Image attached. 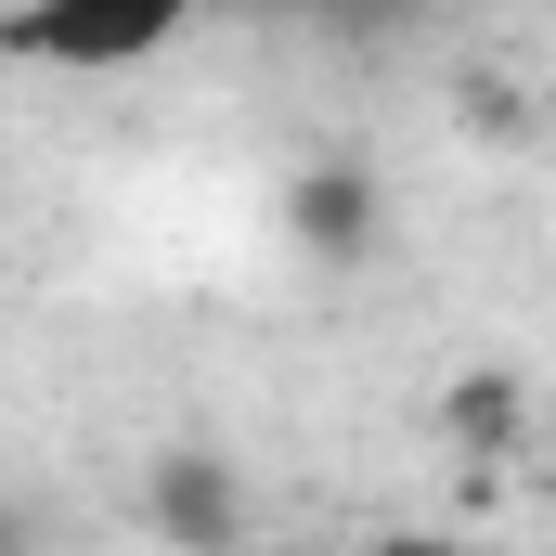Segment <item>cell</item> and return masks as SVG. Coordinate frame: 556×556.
I'll use <instances>...</instances> for the list:
<instances>
[{
  "instance_id": "3957f363",
  "label": "cell",
  "mask_w": 556,
  "mask_h": 556,
  "mask_svg": "<svg viewBox=\"0 0 556 556\" xmlns=\"http://www.w3.org/2000/svg\"><path fill=\"white\" fill-rule=\"evenodd\" d=\"M285 247L324 260V273H363V260L389 247V181H376L363 155H311V168L285 181Z\"/></svg>"
},
{
  "instance_id": "52a82bcc",
  "label": "cell",
  "mask_w": 556,
  "mask_h": 556,
  "mask_svg": "<svg viewBox=\"0 0 556 556\" xmlns=\"http://www.w3.org/2000/svg\"><path fill=\"white\" fill-rule=\"evenodd\" d=\"M376 556H466V544H453V531H389Z\"/></svg>"
},
{
  "instance_id": "277c9868",
  "label": "cell",
  "mask_w": 556,
  "mask_h": 556,
  "mask_svg": "<svg viewBox=\"0 0 556 556\" xmlns=\"http://www.w3.org/2000/svg\"><path fill=\"white\" fill-rule=\"evenodd\" d=\"M531 389H518V376H505V363H466V376H453V389H440V440H453V453H466V466H505V453H531Z\"/></svg>"
},
{
  "instance_id": "5b68a950",
  "label": "cell",
  "mask_w": 556,
  "mask_h": 556,
  "mask_svg": "<svg viewBox=\"0 0 556 556\" xmlns=\"http://www.w3.org/2000/svg\"><path fill=\"white\" fill-rule=\"evenodd\" d=\"M298 26L337 39V52H389V39H415V26H427V0H298Z\"/></svg>"
},
{
  "instance_id": "7a4b0ae2",
  "label": "cell",
  "mask_w": 556,
  "mask_h": 556,
  "mask_svg": "<svg viewBox=\"0 0 556 556\" xmlns=\"http://www.w3.org/2000/svg\"><path fill=\"white\" fill-rule=\"evenodd\" d=\"M142 531L168 556H247L260 544V505H247V466L207 440V427H181V440H155L142 453Z\"/></svg>"
},
{
  "instance_id": "6da1fadb",
  "label": "cell",
  "mask_w": 556,
  "mask_h": 556,
  "mask_svg": "<svg viewBox=\"0 0 556 556\" xmlns=\"http://www.w3.org/2000/svg\"><path fill=\"white\" fill-rule=\"evenodd\" d=\"M194 26V0H0V52L52 78H130Z\"/></svg>"
},
{
  "instance_id": "ba28073f",
  "label": "cell",
  "mask_w": 556,
  "mask_h": 556,
  "mask_svg": "<svg viewBox=\"0 0 556 556\" xmlns=\"http://www.w3.org/2000/svg\"><path fill=\"white\" fill-rule=\"evenodd\" d=\"M531 453H544V479H556V415H544V427H531Z\"/></svg>"
},
{
  "instance_id": "8992f818",
  "label": "cell",
  "mask_w": 556,
  "mask_h": 556,
  "mask_svg": "<svg viewBox=\"0 0 556 556\" xmlns=\"http://www.w3.org/2000/svg\"><path fill=\"white\" fill-rule=\"evenodd\" d=\"M453 104H466V130H492V142L531 130V91H518V78H492V65H466V78H453Z\"/></svg>"
}]
</instances>
